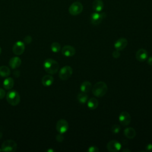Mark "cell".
<instances>
[{
	"label": "cell",
	"instance_id": "cell-8",
	"mask_svg": "<svg viewBox=\"0 0 152 152\" xmlns=\"http://www.w3.org/2000/svg\"><path fill=\"white\" fill-rule=\"evenodd\" d=\"M69 128V125L68 122L64 119H59L56 124V131L61 134H64L65 133Z\"/></svg>",
	"mask_w": 152,
	"mask_h": 152
},
{
	"label": "cell",
	"instance_id": "cell-24",
	"mask_svg": "<svg viewBox=\"0 0 152 152\" xmlns=\"http://www.w3.org/2000/svg\"><path fill=\"white\" fill-rule=\"evenodd\" d=\"M51 50L54 53H58L61 50V45L58 42H53L50 45Z\"/></svg>",
	"mask_w": 152,
	"mask_h": 152
},
{
	"label": "cell",
	"instance_id": "cell-7",
	"mask_svg": "<svg viewBox=\"0 0 152 152\" xmlns=\"http://www.w3.org/2000/svg\"><path fill=\"white\" fill-rule=\"evenodd\" d=\"M106 14L104 12H95L91 14L90 17L91 23L93 25H98L106 17Z\"/></svg>",
	"mask_w": 152,
	"mask_h": 152
},
{
	"label": "cell",
	"instance_id": "cell-25",
	"mask_svg": "<svg viewBox=\"0 0 152 152\" xmlns=\"http://www.w3.org/2000/svg\"><path fill=\"white\" fill-rule=\"evenodd\" d=\"M121 130V127L118 124H114L112 125V128H111V131L115 134H118L119 132Z\"/></svg>",
	"mask_w": 152,
	"mask_h": 152
},
{
	"label": "cell",
	"instance_id": "cell-33",
	"mask_svg": "<svg viewBox=\"0 0 152 152\" xmlns=\"http://www.w3.org/2000/svg\"><path fill=\"white\" fill-rule=\"evenodd\" d=\"M13 74H14V75L15 77H20V75L19 71H14Z\"/></svg>",
	"mask_w": 152,
	"mask_h": 152
},
{
	"label": "cell",
	"instance_id": "cell-31",
	"mask_svg": "<svg viewBox=\"0 0 152 152\" xmlns=\"http://www.w3.org/2000/svg\"><path fill=\"white\" fill-rule=\"evenodd\" d=\"M146 150L148 151H152V144H148L147 145Z\"/></svg>",
	"mask_w": 152,
	"mask_h": 152
},
{
	"label": "cell",
	"instance_id": "cell-38",
	"mask_svg": "<svg viewBox=\"0 0 152 152\" xmlns=\"http://www.w3.org/2000/svg\"><path fill=\"white\" fill-rule=\"evenodd\" d=\"M2 151V150H1V149H0V151Z\"/></svg>",
	"mask_w": 152,
	"mask_h": 152
},
{
	"label": "cell",
	"instance_id": "cell-11",
	"mask_svg": "<svg viewBox=\"0 0 152 152\" xmlns=\"http://www.w3.org/2000/svg\"><path fill=\"white\" fill-rule=\"evenodd\" d=\"M25 50V45L21 41L17 42L12 47V52L16 55H22Z\"/></svg>",
	"mask_w": 152,
	"mask_h": 152
},
{
	"label": "cell",
	"instance_id": "cell-37",
	"mask_svg": "<svg viewBox=\"0 0 152 152\" xmlns=\"http://www.w3.org/2000/svg\"><path fill=\"white\" fill-rule=\"evenodd\" d=\"M1 51H2V50H1V48L0 47V54L1 53Z\"/></svg>",
	"mask_w": 152,
	"mask_h": 152
},
{
	"label": "cell",
	"instance_id": "cell-27",
	"mask_svg": "<svg viewBox=\"0 0 152 152\" xmlns=\"http://www.w3.org/2000/svg\"><path fill=\"white\" fill-rule=\"evenodd\" d=\"M56 140L58 142H61L64 141V137L63 136L62 134H61V133H59L58 134L56 135Z\"/></svg>",
	"mask_w": 152,
	"mask_h": 152
},
{
	"label": "cell",
	"instance_id": "cell-15",
	"mask_svg": "<svg viewBox=\"0 0 152 152\" xmlns=\"http://www.w3.org/2000/svg\"><path fill=\"white\" fill-rule=\"evenodd\" d=\"M21 64V60L19 57L15 56L11 58L9 61V65L12 69L18 68Z\"/></svg>",
	"mask_w": 152,
	"mask_h": 152
},
{
	"label": "cell",
	"instance_id": "cell-18",
	"mask_svg": "<svg viewBox=\"0 0 152 152\" xmlns=\"http://www.w3.org/2000/svg\"><path fill=\"white\" fill-rule=\"evenodd\" d=\"M124 134L126 138L129 139H133L136 135V131L133 128L128 127L124 129Z\"/></svg>",
	"mask_w": 152,
	"mask_h": 152
},
{
	"label": "cell",
	"instance_id": "cell-35",
	"mask_svg": "<svg viewBox=\"0 0 152 152\" xmlns=\"http://www.w3.org/2000/svg\"><path fill=\"white\" fill-rule=\"evenodd\" d=\"M47 151H48V152H53L54 150H52V149H49V150H47Z\"/></svg>",
	"mask_w": 152,
	"mask_h": 152
},
{
	"label": "cell",
	"instance_id": "cell-14",
	"mask_svg": "<svg viewBox=\"0 0 152 152\" xmlns=\"http://www.w3.org/2000/svg\"><path fill=\"white\" fill-rule=\"evenodd\" d=\"M135 58L139 62H144L148 58V52L144 49H140L135 53Z\"/></svg>",
	"mask_w": 152,
	"mask_h": 152
},
{
	"label": "cell",
	"instance_id": "cell-20",
	"mask_svg": "<svg viewBox=\"0 0 152 152\" xmlns=\"http://www.w3.org/2000/svg\"><path fill=\"white\" fill-rule=\"evenodd\" d=\"M91 88V84L88 81H85L83 82L80 86V90L83 93H88Z\"/></svg>",
	"mask_w": 152,
	"mask_h": 152
},
{
	"label": "cell",
	"instance_id": "cell-13",
	"mask_svg": "<svg viewBox=\"0 0 152 152\" xmlns=\"http://www.w3.org/2000/svg\"><path fill=\"white\" fill-rule=\"evenodd\" d=\"M128 45V40L124 37H121L118 39L114 43V47L117 50H122Z\"/></svg>",
	"mask_w": 152,
	"mask_h": 152
},
{
	"label": "cell",
	"instance_id": "cell-26",
	"mask_svg": "<svg viewBox=\"0 0 152 152\" xmlns=\"http://www.w3.org/2000/svg\"><path fill=\"white\" fill-rule=\"evenodd\" d=\"M87 151H88V152H99V149L97 147L94 146V145H92V146H90L88 148V149L87 150Z\"/></svg>",
	"mask_w": 152,
	"mask_h": 152
},
{
	"label": "cell",
	"instance_id": "cell-34",
	"mask_svg": "<svg viewBox=\"0 0 152 152\" xmlns=\"http://www.w3.org/2000/svg\"><path fill=\"white\" fill-rule=\"evenodd\" d=\"M122 151H123V152H125V151H128V152H130V151H131V150H128V149H126V148H125V149L122 150Z\"/></svg>",
	"mask_w": 152,
	"mask_h": 152
},
{
	"label": "cell",
	"instance_id": "cell-17",
	"mask_svg": "<svg viewBox=\"0 0 152 152\" xmlns=\"http://www.w3.org/2000/svg\"><path fill=\"white\" fill-rule=\"evenodd\" d=\"M53 81L54 79L52 76L50 75H46L42 78V83L45 87H49L53 84Z\"/></svg>",
	"mask_w": 152,
	"mask_h": 152
},
{
	"label": "cell",
	"instance_id": "cell-29",
	"mask_svg": "<svg viewBox=\"0 0 152 152\" xmlns=\"http://www.w3.org/2000/svg\"><path fill=\"white\" fill-rule=\"evenodd\" d=\"M120 53L119 52V50H115L112 53V56L114 58L116 59V58H118L119 56H120Z\"/></svg>",
	"mask_w": 152,
	"mask_h": 152
},
{
	"label": "cell",
	"instance_id": "cell-9",
	"mask_svg": "<svg viewBox=\"0 0 152 152\" xmlns=\"http://www.w3.org/2000/svg\"><path fill=\"white\" fill-rule=\"evenodd\" d=\"M121 144L117 140L110 141L106 145L107 150L110 152H116L121 150Z\"/></svg>",
	"mask_w": 152,
	"mask_h": 152
},
{
	"label": "cell",
	"instance_id": "cell-36",
	"mask_svg": "<svg viewBox=\"0 0 152 152\" xmlns=\"http://www.w3.org/2000/svg\"><path fill=\"white\" fill-rule=\"evenodd\" d=\"M2 137V133L1 132H0V139Z\"/></svg>",
	"mask_w": 152,
	"mask_h": 152
},
{
	"label": "cell",
	"instance_id": "cell-12",
	"mask_svg": "<svg viewBox=\"0 0 152 152\" xmlns=\"http://www.w3.org/2000/svg\"><path fill=\"white\" fill-rule=\"evenodd\" d=\"M75 48L70 45H65L63 46L61 50L62 54L66 57H71L75 55Z\"/></svg>",
	"mask_w": 152,
	"mask_h": 152
},
{
	"label": "cell",
	"instance_id": "cell-30",
	"mask_svg": "<svg viewBox=\"0 0 152 152\" xmlns=\"http://www.w3.org/2000/svg\"><path fill=\"white\" fill-rule=\"evenodd\" d=\"M5 96V91L4 89L0 88V99H2Z\"/></svg>",
	"mask_w": 152,
	"mask_h": 152
},
{
	"label": "cell",
	"instance_id": "cell-19",
	"mask_svg": "<svg viewBox=\"0 0 152 152\" xmlns=\"http://www.w3.org/2000/svg\"><path fill=\"white\" fill-rule=\"evenodd\" d=\"M14 84V81L11 77H7L3 82V86L6 90H11Z\"/></svg>",
	"mask_w": 152,
	"mask_h": 152
},
{
	"label": "cell",
	"instance_id": "cell-2",
	"mask_svg": "<svg viewBox=\"0 0 152 152\" xmlns=\"http://www.w3.org/2000/svg\"><path fill=\"white\" fill-rule=\"evenodd\" d=\"M107 91V84L103 81L96 83L93 87L92 93L96 97H101L104 96Z\"/></svg>",
	"mask_w": 152,
	"mask_h": 152
},
{
	"label": "cell",
	"instance_id": "cell-6",
	"mask_svg": "<svg viewBox=\"0 0 152 152\" xmlns=\"http://www.w3.org/2000/svg\"><path fill=\"white\" fill-rule=\"evenodd\" d=\"M83 10V6L78 1H76L73 2L69 7L68 11L69 13L72 15H77L80 14Z\"/></svg>",
	"mask_w": 152,
	"mask_h": 152
},
{
	"label": "cell",
	"instance_id": "cell-28",
	"mask_svg": "<svg viewBox=\"0 0 152 152\" xmlns=\"http://www.w3.org/2000/svg\"><path fill=\"white\" fill-rule=\"evenodd\" d=\"M24 42L26 44H30L32 42V37L30 36H26L24 38Z\"/></svg>",
	"mask_w": 152,
	"mask_h": 152
},
{
	"label": "cell",
	"instance_id": "cell-4",
	"mask_svg": "<svg viewBox=\"0 0 152 152\" xmlns=\"http://www.w3.org/2000/svg\"><path fill=\"white\" fill-rule=\"evenodd\" d=\"M17 143L11 140H8L3 142L1 145L2 151L5 152H13L17 150Z\"/></svg>",
	"mask_w": 152,
	"mask_h": 152
},
{
	"label": "cell",
	"instance_id": "cell-5",
	"mask_svg": "<svg viewBox=\"0 0 152 152\" xmlns=\"http://www.w3.org/2000/svg\"><path fill=\"white\" fill-rule=\"evenodd\" d=\"M72 74V69L69 65L63 66L59 72V77L61 80L65 81L69 79Z\"/></svg>",
	"mask_w": 152,
	"mask_h": 152
},
{
	"label": "cell",
	"instance_id": "cell-1",
	"mask_svg": "<svg viewBox=\"0 0 152 152\" xmlns=\"http://www.w3.org/2000/svg\"><path fill=\"white\" fill-rule=\"evenodd\" d=\"M43 67L45 71L48 74H55L58 71L59 65L56 61L51 58H48L44 61Z\"/></svg>",
	"mask_w": 152,
	"mask_h": 152
},
{
	"label": "cell",
	"instance_id": "cell-32",
	"mask_svg": "<svg viewBox=\"0 0 152 152\" xmlns=\"http://www.w3.org/2000/svg\"><path fill=\"white\" fill-rule=\"evenodd\" d=\"M147 64L151 66H152V56L147 58Z\"/></svg>",
	"mask_w": 152,
	"mask_h": 152
},
{
	"label": "cell",
	"instance_id": "cell-22",
	"mask_svg": "<svg viewBox=\"0 0 152 152\" xmlns=\"http://www.w3.org/2000/svg\"><path fill=\"white\" fill-rule=\"evenodd\" d=\"M10 74V69L7 66H0V76L2 77H8Z\"/></svg>",
	"mask_w": 152,
	"mask_h": 152
},
{
	"label": "cell",
	"instance_id": "cell-21",
	"mask_svg": "<svg viewBox=\"0 0 152 152\" xmlns=\"http://www.w3.org/2000/svg\"><path fill=\"white\" fill-rule=\"evenodd\" d=\"M98 104L99 102L96 98H91L87 101V107L91 110H94L96 109L98 106Z\"/></svg>",
	"mask_w": 152,
	"mask_h": 152
},
{
	"label": "cell",
	"instance_id": "cell-16",
	"mask_svg": "<svg viewBox=\"0 0 152 152\" xmlns=\"http://www.w3.org/2000/svg\"><path fill=\"white\" fill-rule=\"evenodd\" d=\"M103 2L102 0H94L92 4V8L95 12H100L103 9Z\"/></svg>",
	"mask_w": 152,
	"mask_h": 152
},
{
	"label": "cell",
	"instance_id": "cell-3",
	"mask_svg": "<svg viewBox=\"0 0 152 152\" xmlns=\"http://www.w3.org/2000/svg\"><path fill=\"white\" fill-rule=\"evenodd\" d=\"M6 99L8 103L11 106H17L20 102V96L16 90H11L7 93Z\"/></svg>",
	"mask_w": 152,
	"mask_h": 152
},
{
	"label": "cell",
	"instance_id": "cell-10",
	"mask_svg": "<svg viewBox=\"0 0 152 152\" xmlns=\"http://www.w3.org/2000/svg\"><path fill=\"white\" fill-rule=\"evenodd\" d=\"M119 121L123 126L128 125L131 121V115L126 111L122 112L119 116Z\"/></svg>",
	"mask_w": 152,
	"mask_h": 152
},
{
	"label": "cell",
	"instance_id": "cell-23",
	"mask_svg": "<svg viewBox=\"0 0 152 152\" xmlns=\"http://www.w3.org/2000/svg\"><path fill=\"white\" fill-rule=\"evenodd\" d=\"M77 99L80 103L84 104L85 103L87 102L88 100V96L86 93L81 92L79 94H78L77 96Z\"/></svg>",
	"mask_w": 152,
	"mask_h": 152
}]
</instances>
